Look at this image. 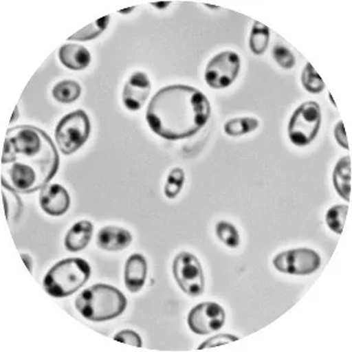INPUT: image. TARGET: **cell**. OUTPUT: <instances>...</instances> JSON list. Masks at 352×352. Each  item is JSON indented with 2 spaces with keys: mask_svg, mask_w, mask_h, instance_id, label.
<instances>
[{
  "mask_svg": "<svg viewBox=\"0 0 352 352\" xmlns=\"http://www.w3.org/2000/svg\"><path fill=\"white\" fill-rule=\"evenodd\" d=\"M60 157L48 134L31 124L8 129L1 153V186L18 194L45 188L59 170Z\"/></svg>",
  "mask_w": 352,
  "mask_h": 352,
  "instance_id": "6da1fadb",
  "label": "cell"
},
{
  "mask_svg": "<svg viewBox=\"0 0 352 352\" xmlns=\"http://www.w3.org/2000/svg\"><path fill=\"white\" fill-rule=\"evenodd\" d=\"M212 114L208 98L200 89L172 85L161 88L149 102L146 120L164 140L189 139L204 129Z\"/></svg>",
  "mask_w": 352,
  "mask_h": 352,
  "instance_id": "7a4b0ae2",
  "label": "cell"
},
{
  "mask_svg": "<svg viewBox=\"0 0 352 352\" xmlns=\"http://www.w3.org/2000/svg\"><path fill=\"white\" fill-rule=\"evenodd\" d=\"M127 307V298L116 287L96 285L85 289L76 297V308L92 322H106L120 316Z\"/></svg>",
  "mask_w": 352,
  "mask_h": 352,
  "instance_id": "3957f363",
  "label": "cell"
},
{
  "mask_svg": "<svg viewBox=\"0 0 352 352\" xmlns=\"http://www.w3.org/2000/svg\"><path fill=\"white\" fill-rule=\"evenodd\" d=\"M91 265L79 257H71L54 264L44 277L45 292L54 298L71 296L87 283Z\"/></svg>",
  "mask_w": 352,
  "mask_h": 352,
  "instance_id": "277c9868",
  "label": "cell"
},
{
  "mask_svg": "<svg viewBox=\"0 0 352 352\" xmlns=\"http://www.w3.org/2000/svg\"><path fill=\"white\" fill-rule=\"evenodd\" d=\"M91 134V121L82 109L64 116L56 124V141L64 155H71L86 144Z\"/></svg>",
  "mask_w": 352,
  "mask_h": 352,
  "instance_id": "5b68a950",
  "label": "cell"
},
{
  "mask_svg": "<svg viewBox=\"0 0 352 352\" xmlns=\"http://www.w3.org/2000/svg\"><path fill=\"white\" fill-rule=\"evenodd\" d=\"M322 112L320 104L307 101L294 112L289 121V139L298 147H305L315 140L320 132Z\"/></svg>",
  "mask_w": 352,
  "mask_h": 352,
  "instance_id": "8992f818",
  "label": "cell"
},
{
  "mask_svg": "<svg viewBox=\"0 0 352 352\" xmlns=\"http://www.w3.org/2000/svg\"><path fill=\"white\" fill-rule=\"evenodd\" d=\"M173 274L181 290L188 296L197 297L204 292V275L200 261L189 252H180L173 262Z\"/></svg>",
  "mask_w": 352,
  "mask_h": 352,
  "instance_id": "52a82bcc",
  "label": "cell"
},
{
  "mask_svg": "<svg viewBox=\"0 0 352 352\" xmlns=\"http://www.w3.org/2000/svg\"><path fill=\"white\" fill-rule=\"evenodd\" d=\"M240 68L239 54L232 51H224L209 61L204 72V79L209 87L215 89L227 88L236 80Z\"/></svg>",
  "mask_w": 352,
  "mask_h": 352,
  "instance_id": "ba28073f",
  "label": "cell"
},
{
  "mask_svg": "<svg viewBox=\"0 0 352 352\" xmlns=\"http://www.w3.org/2000/svg\"><path fill=\"white\" fill-rule=\"evenodd\" d=\"M274 267L280 272L289 275L305 276L320 269V256L317 252L308 248H297L278 254L274 261Z\"/></svg>",
  "mask_w": 352,
  "mask_h": 352,
  "instance_id": "9c48e42d",
  "label": "cell"
},
{
  "mask_svg": "<svg viewBox=\"0 0 352 352\" xmlns=\"http://www.w3.org/2000/svg\"><path fill=\"white\" fill-rule=\"evenodd\" d=\"M226 323L223 308L214 302H204L192 308L188 315V327L197 335H210Z\"/></svg>",
  "mask_w": 352,
  "mask_h": 352,
  "instance_id": "30bf717a",
  "label": "cell"
},
{
  "mask_svg": "<svg viewBox=\"0 0 352 352\" xmlns=\"http://www.w3.org/2000/svg\"><path fill=\"white\" fill-rule=\"evenodd\" d=\"M152 85L147 74L144 72H135L126 82L122 93V101L124 107L136 112L144 107V102L148 99Z\"/></svg>",
  "mask_w": 352,
  "mask_h": 352,
  "instance_id": "8fae6325",
  "label": "cell"
},
{
  "mask_svg": "<svg viewBox=\"0 0 352 352\" xmlns=\"http://www.w3.org/2000/svg\"><path fill=\"white\" fill-rule=\"evenodd\" d=\"M39 202L41 209L50 217H61L69 209L71 197L60 184H50L41 189Z\"/></svg>",
  "mask_w": 352,
  "mask_h": 352,
  "instance_id": "7c38bea8",
  "label": "cell"
},
{
  "mask_svg": "<svg viewBox=\"0 0 352 352\" xmlns=\"http://www.w3.org/2000/svg\"><path fill=\"white\" fill-rule=\"evenodd\" d=\"M132 242V234L129 230L114 226L100 229L96 236L98 247L106 252H120L131 245Z\"/></svg>",
  "mask_w": 352,
  "mask_h": 352,
  "instance_id": "4fadbf2b",
  "label": "cell"
},
{
  "mask_svg": "<svg viewBox=\"0 0 352 352\" xmlns=\"http://www.w3.org/2000/svg\"><path fill=\"white\" fill-rule=\"evenodd\" d=\"M148 265L147 261L140 254L129 257L124 265V285L131 292H139L144 288L147 280Z\"/></svg>",
  "mask_w": 352,
  "mask_h": 352,
  "instance_id": "5bb4252c",
  "label": "cell"
},
{
  "mask_svg": "<svg viewBox=\"0 0 352 352\" xmlns=\"http://www.w3.org/2000/svg\"><path fill=\"white\" fill-rule=\"evenodd\" d=\"M59 59L65 67L82 71L91 64V53L87 48L76 44H65L59 50Z\"/></svg>",
  "mask_w": 352,
  "mask_h": 352,
  "instance_id": "9a60e30c",
  "label": "cell"
},
{
  "mask_svg": "<svg viewBox=\"0 0 352 352\" xmlns=\"http://www.w3.org/2000/svg\"><path fill=\"white\" fill-rule=\"evenodd\" d=\"M94 227L87 220L76 222L72 228L68 230L65 237V247L68 252H78L84 250L91 242Z\"/></svg>",
  "mask_w": 352,
  "mask_h": 352,
  "instance_id": "2e32d148",
  "label": "cell"
},
{
  "mask_svg": "<svg viewBox=\"0 0 352 352\" xmlns=\"http://www.w3.org/2000/svg\"><path fill=\"white\" fill-rule=\"evenodd\" d=\"M333 187L337 194L346 202L351 201V157L344 156L337 162L333 169Z\"/></svg>",
  "mask_w": 352,
  "mask_h": 352,
  "instance_id": "e0dca14e",
  "label": "cell"
},
{
  "mask_svg": "<svg viewBox=\"0 0 352 352\" xmlns=\"http://www.w3.org/2000/svg\"><path fill=\"white\" fill-rule=\"evenodd\" d=\"M270 41V30L268 26L262 24L260 21H255L252 26L250 38H249V47L255 56H262L268 48Z\"/></svg>",
  "mask_w": 352,
  "mask_h": 352,
  "instance_id": "ac0fdd59",
  "label": "cell"
},
{
  "mask_svg": "<svg viewBox=\"0 0 352 352\" xmlns=\"http://www.w3.org/2000/svg\"><path fill=\"white\" fill-rule=\"evenodd\" d=\"M52 96L60 104H72L80 98L81 86L76 81H60L53 87Z\"/></svg>",
  "mask_w": 352,
  "mask_h": 352,
  "instance_id": "d6986e66",
  "label": "cell"
},
{
  "mask_svg": "<svg viewBox=\"0 0 352 352\" xmlns=\"http://www.w3.org/2000/svg\"><path fill=\"white\" fill-rule=\"evenodd\" d=\"M258 120L255 118H236L224 124V132L229 136H241L255 131L258 127Z\"/></svg>",
  "mask_w": 352,
  "mask_h": 352,
  "instance_id": "ffe728a7",
  "label": "cell"
},
{
  "mask_svg": "<svg viewBox=\"0 0 352 352\" xmlns=\"http://www.w3.org/2000/svg\"><path fill=\"white\" fill-rule=\"evenodd\" d=\"M109 19L111 16H106L101 19L94 21L93 24L88 25L86 28L80 30L79 32L73 34L72 36L68 38L69 41H88L96 39L100 36L101 33L104 32V30L109 26Z\"/></svg>",
  "mask_w": 352,
  "mask_h": 352,
  "instance_id": "44dd1931",
  "label": "cell"
},
{
  "mask_svg": "<svg viewBox=\"0 0 352 352\" xmlns=\"http://www.w3.org/2000/svg\"><path fill=\"white\" fill-rule=\"evenodd\" d=\"M348 210L349 207L346 204H340V206H333L327 212L325 221H327L329 228L331 229L332 232L338 234V235L343 232Z\"/></svg>",
  "mask_w": 352,
  "mask_h": 352,
  "instance_id": "7402d4cb",
  "label": "cell"
},
{
  "mask_svg": "<svg viewBox=\"0 0 352 352\" xmlns=\"http://www.w3.org/2000/svg\"><path fill=\"white\" fill-rule=\"evenodd\" d=\"M302 85L308 92L312 94H320L324 91L325 88L324 81L322 80L320 74L316 72V69L310 63L305 65V69L302 72Z\"/></svg>",
  "mask_w": 352,
  "mask_h": 352,
  "instance_id": "603a6c76",
  "label": "cell"
},
{
  "mask_svg": "<svg viewBox=\"0 0 352 352\" xmlns=\"http://www.w3.org/2000/svg\"><path fill=\"white\" fill-rule=\"evenodd\" d=\"M217 235L221 242L229 248H237L240 245V234L237 229L227 221H220L217 224Z\"/></svg>",
  "mask_w": 352,
  "mask_h": 352,
  "instance_id": "cb8c5ba5",
  "label": "cell"
},
{
  "mask_svg": "<svg viewBox=\"0 0 352 352\" xmlns=\"http://www.w3.org/2000/svg\"><path fill=\"white\" fill-rule=\"evenodd\" d=\"M184 169L176 168L172 169L169 173L168 179L164 186V195L167 199H175L180 194L181 189L184 187Z\"/></svg>",
  "mask_w": 352,
  "mask_h": 352,
  "instance_id": "d4e9b609",
  "label": "cell"
},
{
  "mask_svg": "<svg viewBox=\"0 0 352 352\" xmlns=\"http://www.w3.org/2000/svg\"><path fill=\"white\" fill-rule=\"evenodd\" d=\"M272 56H274V59L278 64V66L285 68V69H292L296 64L295 56L292 54L289 48L285 47L283 45H275L274 46Z\"/></svg>",
  "mask_w": 352,
  "mask_h": 352,
  "instance_id": "484cf974",
  "label": "cell"
},
{
  "mask_svg": "<svg viewBox=\"0 0 352 352\" xmlns=\"http://www.w3.org/2000/svg\"><path fill=\"white\" fill-rule=\"evenodd\" d=\"M114 340L124 343V344L132 345L136 348H141L142 346V340H141L140 335L138 332L133 331V330H122V331L118 332Z\"/></svg>",
  "mask_w": 352,
  "mask_h": 352,
  "instance_id": "4316f807",
  "label": "cell"
},
{
  "mask_svg": "<svg viewBox=\"0 0 352 352\" xmlns=\"http://www.w3.org/2000/svg\"><path fill=\"white\" fill-rule=\"evenodd\" d=\"M237 340H239V337L234 336V335H217V336L210 337L209 340L204 342V343L197 348V350L217 348V346L228 344V343H232V342H236Z\"/></svg>",
  "mask_w": 352,
  "mask_h": 352,
  "instance_id": "83f0119b",
  "label": "cell"
},
{
  "mask_svg": "<svg viewBox=\"0 0 352 352\" xmlns=\"http://www.w3.org/2000/svg\"><path fill=\"white\" fill-rule=\"evenodd\" d=\"M333 133H335V139H336V141L338 142L340 147L349 151V149H350V146H349L348 138H346V133H345L344 124H343V121H340V122L336 124V127H335V132Z\"/></svg>",
  "mask_w": 352,
  "mask_h": 352,
  "instance_id": "f1b7e54d",
  "label": "cell"
},
{
  "mask_svg": "<svg viewBox=\"0 0 352 352\" xmlns=\"http://www.w3.org/2000/svg\"><path fill=\"white\" fill-rule=\"evenodd\" d=\"M21 258L24 260V263L28 265V272H32L33 261L31 256L28 255V254H21Z\"/></svg>",
  "mask_w": 352,
  "mask_h": 352,
  "instance_id": "f546056e",
  "label": "cell"
},
{
  "mask_svg": "<svg viewBox=\"0 0 352 352\" xmlns=\"http://www.w3.org/2000/svg\"><path fill=\"white\" fill-rule=\"evenodd\" d=\"M170 4L169 1H159V3H152L153 6H156V8H166Z\"/></svg>",
  "mask_w": 352,
  "mask_h": 352,
  "instance_id": "4dcf8cb0",
  "label": "cell"
},
{
  "mask_svg": "<svg viewBox=\"0 0 352 352\" xmlns=\"http://www.w3.org/2000/svg\"><path fill=\"white\" fill-rule=\"evenodd\" d=\"M18 116H19V112H18V107H16V109H14V113H13V116L11 118V121H10V122H11V124L14 122V121H16V118H18Z\"/></svg>",
  "mask_w": 352,
  "mask_h": 352,
  "instance_id": "1f68e13d",
  "label": "cell"
},
{
  "mask_svg": "<svg viewBox=\"0 0 352 352\" xmlns=\"http://www.w3.org/2000/svg\"><path fill=\"white\" fill-rule=\"evenodd\" d=\"M133 10H134V8H127V10H124V11H119V13H121V14H124V13L132 12Z\"/></svg>",
  "mask_w": 352,
  "mask_h": 352,
  "instance_id": "d6a6232c",
  "label": "cell"
}]
</instances>
